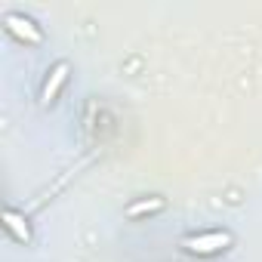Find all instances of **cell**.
I'll return each instance as SVG.
<instances>
[{
    "mask_svg": "<svg viewBox=\"0 0 262 262\" xmlns=\"http://www.w3.org/2000/svg\"><path fill=\"white\" fill-rule=\"evenodd\" d=\"M228 244H231L228 231H207V234H191V237L182 241V247H188L191 253H216Z\"/></svg>",
    "mask_w": 262,
    "mask_h": 262,
    "instance_id": "7a4b0ae2",
    "label": "cell"
},
{
    "mask_svg": "<svg viewBox=\"0 0 262 262\" xmlns=\"http://www.w3.org/2000/svg\"><path fill=\"white\" fill-rule=\"evenodd\" d=\"M4 25H7L10 34L22 37V40H28V43H40V40H43V31L34 25V19L22 16V13H7V16H4Z\"/></svg>",
    "mask_w": 262,
    "mask_h": 262,
    "instance_id": "6da1fadb",
    "label": "cell"
},
{
    "mask_svg": "<svg viewBox=\"0 0 262 262\" xmlns=\"http://www.w3.org/2000/svg\"><path fill=\"white\" fill-rule=\"evenodd\" d=\"M164 210V198H148V201H136L126 207V216H142V213H155Z\"/></svg>",
    "mask_w": 262,
    "mask_h": 262,
    "instance_id": "5b68a950",
    "label": "cell"
},
{
    "mask_svg": "<svg viewBox=\"0 0 262 262\" xmlns=\"http://www.w3.org/2000/svg\"><path fill=\"white\" fill-rule=\"evenodd\" d=\"M4 222H7V228L13 231V237H19V241H31V231H28V222H25V216H19L16 210H7L4 213Z\"/></svg>",
    "mask_w": 262,
    "mask_h": 262,
    "instance_id": "277c9868",
    "label": "cell"
},
{
    "mask_svg": "<svg viewBox=\"0 0 262 262\" xmlns=\"http://www.w3.org/2000/svg\"><path fill=\"white\" fill-rule=\"evenodd\" d=\"M68 71H71L68 62H56V65H53V71H50V77H47V83H43V93H40V102H43V105H50V102L56 99L59 86L68 80Z\"/></svg>",
    "mask_w": 262,
    "mask_h": 262,
    "instance_id": "3957f363",
    "label": "cell"
}]
</instances>
